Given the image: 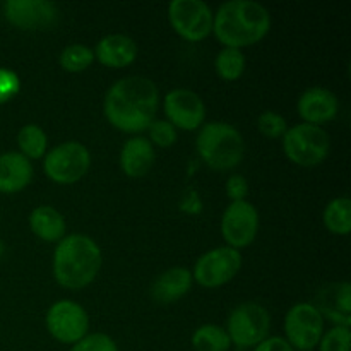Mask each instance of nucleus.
Returning <instances> with one entry per match:
<instances>
[{
    "instance_id": "obj_2",
    "label": "nucleus",
    "mask_w": 351,
    "mask_h": 351,
    "mask_svg": "<svg viewBox=\"0 0 351 351\" xmlns=\"http://www.w3.org/2000/svg\"><path fill=\"white\" fill-rule=\"evenodd\" d=\"M271 16L267 9L252 0H232L223 3L213 19L216 38L226 48L250 47L267 34Z\"/></svg>"
},
{
    "instance_id": "obj_7",
    "label": "nucleus",
    "mask_w": 351,
    "mask_h": 351,
    "mask_svg": "<svg viewBox=\"0 0 351 351\" xmlns=\"http://www.w3.org/2000/svg\"><path fill=\"white\" fill-rule=\"evenodd\" d=\"M91 154L81 143H64L48 151L45 158V173L57 184L69 185L81 180L89 170Z\"/></svg>"
},
{
    "instance_id": "obj_5",
    "label": "nucleus",
    "mask_w": 351,
    "mask_h": 351,
    "mask_svg": "<svg viewBox=\"0 0 351 351\" xmlns=\"http://www.w3.org/2000/svg\"><path fill=\"white\" fill-rule=\"evenodd\" d=\"M283 149L293 163L305 168L317 167L328 158L331 141L328 132L319 125L298 123L285 132Z\"/></svg>"
},
{
    "instance_id": "obj_16",
    "label": "nucleus",
    "mask_w": 351,
    "mask_h": 351,
    "mask_svg": "<svg viewBox=\"0 0 351 351\" xmlns=\"http://www.w3.org/2000/svg\"><path fill=\"white\" fill-rule=\"evenodd\" d=\"M322 317H328L329 321L335 322L336 326L351 324V285L339 283L332 287L324 288L317 297V305H315Z\"/></svg>"
},
{
    "instance_id": "obj_32",
    "label": "nucleus",
    "mask_w": 351,
    "mask_h": 351,
    "mask_svg": "<svg viewBox=\"0 0 351 351\" xmlns=\"http://www.w3.org/2000/svg\"><path fill=\"white\" fill-rule=\"evenodd\" d=\"M226 194H228V197L233 202L243 201V197L249 194V184H247V180L242 175H233L226 182Z\"/></svg>"
},
{
    "instance_id": "obj_31",
    "label": "nucleus",
    "mask_w": 351,
    "mask_h": 351,
    "mask_svg": "<svg viewBox=\"0 0 351 351\" xmlns=\"http://www.w3.org/2000/svg\"><path fill=\"white\" fill-rule=\"evenodd\" d=\"M19 93V77L9 69H0V103L9 101Z\"/></svg>"
},
{
    "instance_id": "obj_22",
    "label": "nucleus",
    "mask_w": 351,
    "mask_h": 351,
    "mask_svg": "<svg viewBox=\"0 0 351 351\" xmlns=\"http://www.w3.org/2000/svg\"><path fill=\"white\" fill-rule=\"evenodd\" d=\"M324 225L335 235L351 232V202L348 197L332 199L324 209Z\"/></svg>"
},
{
    "instance_id": "obj_23",
    "label": "nucleus",
    "mask_w": 351,
    "mask_h": 351,
    "mask_svg": "<svg viewBox=\"0 0 351 351\" xmlns=\"http://www.w3.org/2000/svg\"><path fill=\"white\" fill-rule=\"evenodd\" d=\"M192 346L195 351H228L232 341L226 329L215 324H206L195 329L192 335Z\"/></svg>"
},
{
    "instance_id": "obj_8",
    "label": "nucleus",
    "mask_w": 351,
    "mask_h": 351,
    "mask_svg": "<svg viewBox=\"0 0 351 351\" xmlns=\"http://www.w3.org/2000/svg\"><path fill=\"white\" fill-rule=\"evenodd\" d=\"M288 345L298 351H312L324 335V317L312 304H297L285 317Z\"/></svg>"
},
{
    "instance_id": "obj_6",
    "label": "nucleus",
    "mask_w": 351,
    "mask_h": 351,
    "mask_svg": "<svg viewBox=\"0 0 351 351\" xmlns=\"http://www.w3.org/2000/svg\"><path fill=\"white\" fill-rule=\"evenodd\" d=\"M269 326V312L256 302H247L232 312L226 332L230 341L239 348H256L267 338Z\"/></svg>"
},
{
    "instance_id": "obj_4",
    "label": "nucleus",
    "mask_w": 351,
    "mask_h": 351,
    "mask_svg": "<svg viewBox=\"0 0 351 351\" xmlns=\"http://www.w3.org/2000/svg\"><path fill=\"white\" fill-rule=\"evenodd\" d=\"M195 146L204 163L219 171L235 168L245 153L242 134L225 122L206 123L197 134Z\"/></svg>"
},
{
    "instance_id": "obj_3",
    "label": "nucleus",
    "mask_w": 351,
    "mask_h": 351,
    "mask_svg": "<svg viewBox=\"0 0 351 351\" xmlns=\"http://www.w3.org/2000/svg\"><path fill=\"white\" fill-rule=\"evenodd\" d=\"M101 267V250L89 237L74 233L58 242L53 254V274L58 285L81 290L95 281Z\"/></svg>"
},
{
    "instance_id": "obj_9",
    "label": "nucleus",
    "mask_w": 351,
    "mask_h": 351,
    "mask_svg": "<svg viewBox=\"0 0 351 351\" xmlns=\"http://www.w3.org/2000/svg\"><path fill=\"white\" fill-rule=\"evenodd\" d=\"M168 19L182 38L201 41L213 31L215 16L201 0H173L168 5Z\"/></svg>"
},
{
    "instance_id": "obj_20",
    "label": "nucleus",
    "mask_w": 351,
    "mask_h": 351,
    "mask_svg": "<svg viewBox=\"0 0 351 351\" xmlns=\"http://www.w3.org/2000/svg\"><path fill=\"white\" fill-rule=\"evenodd\" d=\"M192 273L185 267H171L165 271L151 288V295L158 304H173L189 293L192 288Z\"/></svg>"
},
{
    "instance_id": "obj_26",
    "label": "nucleus",
    "mask_w": 351,
    "mask_h": 351,
    "mask_svg": "<svg viewBox=\"0 0 351 351\" xmlns=\"http://www.w3.org/2000/svg\"><path fill=\"white\" fill-rule=\"evenodd\" d=\"M95 60V53L86 45H69L60 53V65L67 72H82Z\"/></svg>"
},
{
    "instance_id": "obj_28",
    "label": "nucleus",
    "mask_w": 351,
    "mask_h": 351,
    "mask_svg": "<svg viewBox=\"0 0 351 351\" xmlns=\"http://www.w3.org/2000/svg\"><path fill=\"white\" fill-rule=\"evenodd\" d=\"M257 127L261 132L269 139H278V137L285 136L287 132V120L280 115V113L267 110V112L261 113L257 119Z\"/></svg>"
},
{
    "instance_id": "obj_1",
    "label": "nucleus",
    "mask_w": 351,
    "mask_h": 351,
    "mask_svg": "<svg viewBox=\"0 0 351 351\" xmlns=\"http://www.w3.org/2000/svg\"><path fill=\"white\" fill-rule=\"evenodd\" d=\"M105 117L122 132H143L154 122L158 88L151 79L132 75L117 81L105 96Z\"/></svg>"
},
{
    "instance_id": "obj_34",
    "label": "nucleus",
    "mask_w": 351,
    "mask_h": 351,
    "mask_svg": "<svg viewBox=\"0 0 351 351\" xmlns=\"http://www.w3.org/2000/svg\"><path fill=\"white\" fill-rule=\"evenodd\" d=\"M2 254H3V243L0 242V257H2Z\"/></svg>"
},
{
    "instance_id": "obj_30",
    "label": "nucleus",
    "mask_w": 351,
    "mask_h": 351,
    "mask_svg": "<svg viewBox=\"0 0 351 351\" xmlns=\"http://www.w3.org/2000/svg\"><path fill=\"white\" fill-rule=\"evenodd\" d=\"M149 137L160 147H168L177 141V130L168 120H154L149 127Z\"/></svg>"
},
{
    "instance_id": "obj_12",
    "label": "nucleus",
    "mask_w": 351,
    "mask_h": 351,
    "mask_svg": "<svg viewBox=\"0 0 351 351\" xmlns=\"http://www.w3.org/2000/svg\"><path fill=\"white\" fill-rule=\"evenodd\" d=\"M259 230V213L250 202L235 201L225 209L221 218L223 239L232 249H243L254 242Z\"/></svg>"
},
{
    "instance_id": "obj_24",
    "label": "nucleus",
    "mask_w": 351,
    "mask_h": 351,
    "mask_svg": "<svg viewBox=\"0 0 351 351\" xmlns=\"http://www.w3.org/2000/svg\"><path fill=\"white\" fill-rule=\"evenodd\" d=\"M17 144H19V149L23 151L21 153L23 156H26L27 160L29 158L38 160V158H41L47 153V134L43 132L41 127L34 125V123H27L17 134Z\"/></svg>"
},
{
    "instance_id": "obj_17",
    "label": "nucleus",
    "mask_w": 351,
    "mask_h": 351,
    "mask_svg": "<svg viewBox=\"0 0 351 351\" xmlns=\"http://www.w3.org/2000/svg\"><path fill=\"white\" fill-rule=\"evenodd\" d=\"M154 163L153 144L146 137H130L120 151V167L130 178H141Z\"/></svg>"
},
{
    "instance_id": "obj_33",
    "label": "nucleus",
    "mask_w": 351,
    "mask_h": 351,
    "mask_svg": "<svg viewBox=\"0 0 351 351\" xmlns=\"http://www.w3.org/2000/svg\"><path fill=\"white\" fill-rule=\"evenodd\" d=\"M254 351H295L288 345L287 339L280 338V336H273V338H266L263 343L254 348Z\"/></svg>"
},
{
    "instance_id": "obj_25",
    "label": "nucleus",
    "mask_w": 351,
    "mask_h": 351,
    "mask_svg": "<svg viewBox=\"0 0 351 351\" xmlns=\"http://www.w3.org/2000/svg\"><path fill=\"white\" fill-rule=\"evenodd\" d=\"M216 72L225 81H237L245 69V57L237 48H225L218 53L215 62Z\"/></svg>"
},
{
    "instance_id": "obj_27",
    "label": "nucleus",
    "mask_w": 351,
    "mask_h": 351,
    "mask_svg": "<svg viewBox=\"0 0 351 351\" xmlns=\"http://www.w3.org/2000/svg\"><path fill=\"white\" fill-rule=\"evenodd\" d=\"M321 351H350L351 350V332L346 326H335L326 335H322L319 341Z\"/></svg>"
},
{
    "instance_id": "obj_21",
    "label": "nucleus",
    "mask_w": 351,
    "mask_h": 351,
    "mask_svg": "<svg viewBox=\"0 0 351 351\" xmlns=\"http://www.w3.org/2000/svg\"><path fill=\"white\" fill-rule=\"evenodd\" d=\"M29 226L36 237L47 242H57L65 235V219L51 206H40L29 216Z\"/></svg>"
},
{
    "instance_id": "obj_29",
    "label": "nucleus",
    "mask_w": 351,
    "mask_h": 351,
    "mask_svg": "<svg viewBox=\"0 0 351 351\" xmlns=\"http://www.w3.org/2000/svg\"><path fill=\"white\" fill-rule=\"evenodd\" d=\"M71 351H119V346L110 336L95 332L79 339L75 345H72Z\"/></svg>"
},
{
    "instance_id": "obj_11",
    "label": "nucleus",
    "mask_w": 351,
    "mask_h": 351,
    "mask_svg": "<svg viewBox=\"0 0 351 351\" xmlns=\"http://www.w3.org/2000/svg\"><path fill=\"white\" fill-rule=\"evenodd\" d=\"M89 319L84 308L71 300H60L47 314V329L57 341L75 345L88 332Z\"/></svg>"
},
{
    "instance_id": "obj_10",
    "label": "nucleus",
    "mask_w": 351,
    "mask_h": 351,
    "mask_svg": "<svg viewBox=\"0 0 351 351\" xmlns=\"http://www.w3.org/2000/svg\"><path fill=\"white\" fill-rule=\"evenodd\" d=\"M242 267V256L232 247L209 250L195 263L194 278L201 287L218 288L232 281Z\"/></svg>"
},
{
    "instance_id": "obj_14",
    "label": "nucleus",
    "mask_w": 351,
    "mask_h": 351,
    "mask_svg": "<svg viewBox=\"0 0 351 351\" xmlns=\"http://www.w3.org/2000/svg\"><path fill=\"white\" fill-rule=\"evenodd\" d=\"M168 122L184 130H195L204 122L206 108L201 96L189 89H173L165 96Z\"/></svg>"
},
{
    "instance_id": "obj_15",
    "label": "nucleus",
    "mask_w": 351,
    "mask_h": 351,
    "mask_svg": "<svg viewBox=\"0 0 351 351\" xmlns=\"http://www.w3.org/2000/svg\"><path fill=\"white\" fill-rule=\"evenodd\" d=\"M338 98L324 88H311L298 99V113L311 125L329 122L338 115Z\"/></svg>"
},
{
    "instance_id": "obj_13",
    "label": "nucleus",
    "mask_w": 351,
    "mask_h": 351,
    "mask_svg": "<svg viewBox=\"0 0 351 351\" xmlns=\"http://www.w3.org/2000/svg\"><path fill=\"white\" fill-rule=\"evenodd\" d=\"M3 16L21 29H48L58 19L57 5L45 0H7Z\"/></svg>"
},
{
    "instance_id": "obj_19",
    "label": "nucleus",
    "mask_w": 351,
    "mask_h": 351,
    "mask_svg": "<svg viewBox=\"0 0 351 351\" xmlns=\"http://www.w3.org/2000/svg\"><path fill=\"white\" fill-rule=\"evenodd\" d=\"M96 58L112 69L127 67L137 57V47L132 38L125 34H108L96 45Z\"/></svg>"
},
{
    "instance_id": "obj_18",
    "label": "nucleus",
    "mask_w": 351,
    "mask_h": 351,
    "mask_svg": "<svg viewBox=\"0 0 351 351\" xmlns=\"http://www.w3.org/2000/svg\"><path fill=\"white\" fill-rule=\"evenodd\" d=\"M33 178V167L21 153L0 154V192L16 194L27 187Z\"/></svg>"
}]
</instances>
